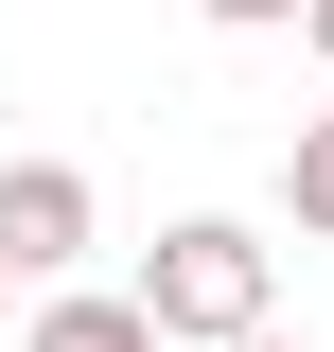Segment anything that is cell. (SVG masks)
<instances>
[{"instance_id": "obj_3", "label": "cell", "mask_w": 334, "mask_h": 352, "mask_svg": "<svg viewBox=\"0 0 334 352\" xmlns=\"http://www.w3.org/2000/svg\"><path fill=\"white\" fill-rule=\"evenodd\" d=\"M18 352H176L141 300H106V282H53L36 317H18Z\"/></svg>"}, {"instance_id": "obj_1", "label": "cell", "mask_w": 334, "mask_h": 352, "mask_svg": "<svg viewBox=\"0 0 334 352\" xmlns=\"http://www.w3.org/2000/svg\"><path fill=\"white\" fill-rule=\"evenodd\" d=\"M141 317H159L176 352H229V335H264L282 317V247H264L247 212H176L159 247H141V282H124Z\"/></svg>"}, {"instance_id": "obj_2", "label": "cell", "mask_w": 334, "mask_h": 352, "mask_svg": "<svg viewBox=\"0 0 334 352\" xmlns=\"http://www.w3.org/2000/svg\"><path fill=\"white\" fill-rule=\"evenodd\" d=\"M88 229H106L88 159H0V282H71Z\"/></svg>"}, {"instance_id": "obj_6", "label": "cell", "mask_w": 334, "mask_h": 352, "mask_svg": "<svg viewBox=\"0 0 334 352\" xmlns=\"http://www.w3.org/2000/svg\"><path fill=\"white\" fill-rule=\"evenodd\" d=\"M299 53H317V71H334V0H299Z\"/></svg>"}, {"instance_id": "obj_8", "label": "cell", "mask_w": 334, "mask_h": 352, "mask_svg": "<svg viewBox=\"0 0 334 352\" xmlns=\"http://www.w3.org/2000/svg\"><path fill=\"white\" fill-rule=\"evenodd\" d=\"M0 317H18V282H0Z\"/></svg>"}, {"instance_id": "obj_4", "label": "cell", "mask_w": 334, "mask_h": 352, "mask_svg": "<svg viewBox=\"0 0 334 352\" xmlns=\"http://www.w3.org/2000/svg\"><path fill=\"white\" fill-rule=\"evenodd\" d=\"M282 212H299V229H317V247H334V106H317V124L282 141Z\"/></svg>"}, {"instance_id": "obj_5", "label": "cell", "mask_w": 334, "mask_h": 352, "mask_svg": "<svg viewBox=\"0 0 334 352\" xmlns=\"http://www.w3.org/2000/svg\"><path fill=\"white\" fill-rule=\"evenodd\" d=\"M194 18H211V36H282L299 0H194Z\"/></svg>"}, {"instance_id": "obj_7", "label": "cell", "mask_w": 334, "mask_h": 352, "mask_svg": "<svg viewBox=\"0 0 334 352\" xmlns=\"http://www.w3.org/2000/svg\"><path fill=\"white\" fill-rule=\"evenodd\" d=\"M229 352H299V335H282V317H264V335H229Z\"/></svg>"}]
</instances>
